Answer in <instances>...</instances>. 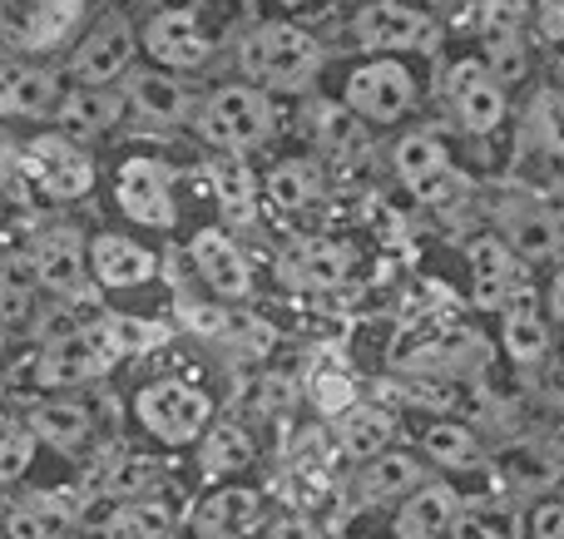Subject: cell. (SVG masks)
Here are the masks:
<instances>
[{
	"instance_id": "cell-1",
	"label": "cell",
	"mask_w": 564,
	"mask_h": 539,
	"mask_svg": "<svg viewBox=\"0 0 564 539\" xmlns=\"http://www.w3.org/2000/svg\"><path fill=\"white\" fill-rule=\"evenodd\" d=\"M154 337L159 332L149 322H124V317H99V322H89V327H69V332H59L55 342L40 352L35 386L65 392V386L99 382L105 372H115L119 356L149 346Z\"/></svg>"
},
{
	"instance_id": "cell-2",
	"label": "cell",
	"mask_w": 564,
	"mask_h": 539,
	"mask_svg": "<svg viewBox=\"0 0 564 539\" xmlns=\"http://www.w3.org/2000/svg\"><path fill=\"white\" fill-rule=\"evenodd\" d=\"M317 69H322V45L297 20H263L243 40V75L263 95H297V89H307L317 79Z\"/></svg>"
},
{
	"instance_id": "cell-3",
	"label": "cell",
	"mask_w": 564,
	"mask_h": 539,
	"mask_svg": "<svg viewBox=\"0 0 564 539\" xmlns=\"http://www.w3.org/2000/svg\"><path fill=\"white\" fill-rule=\"evenodd\" d=\"M198 134L218 148V154H248L273 134V99L248 79L218 85L214 95L198 105Z\"/></svg>"
},
{
	"instance_id": "cell-4",
	"label": "cell",
	"mask_w": 564,
	"mask_h": 539,
	"mask_svg": "<svg viewBox=\"0 0 564 539\" xmlns=\"http://www.w3.org/2000/svg\"><path fill=\"white\" fill-rule=\"evenodd\" d=\"M134 416H139V426H144L154 441L194 446L198 436L214 426V402H208V392H198V386L178 382V376H164V382L139 386Z\"/></svg>"
},
{
	"instance_id": "cell-5",
	"label": "cell",
	"mask_w": 564,
	"mask_h": 539,
	"mask_svg": "<svg viewBox=\"0 0 564 539\" xmlns=\"http://www.w3.org/2000/svg\"><path fill=\"white\" fill-rule=\"evenodd\" d=\"M416 99H421L416 75L391 55L361 59L347 75V85H341V105L357 119H367V124H401L416 109Z\"/></svg>"
},
{
	"instance_id": "cell-6",
	"label": "cell",
	"mask_w": 564,
	"mask_h": 539,
	"mask_svg": "<svg viewBox=\"0 0 564 539\" xmlns=\"http://www.w3.org/2000/svg\"><path fill=\"white\" fill-rule=\"evenodd\" d=\"M351 40H357L367 55H436L441 50V25L426 15L421 6L406 0H367L351 20Z\"/></svg>"
},
{
	"instance_id": "cell-7",
	"label": "cell",
	"mask_w": 564,
	"mask_h": 539,
	"mask_svg": "<svg viewBox=\"0 0 564 539\" xmlns=\"http://www.w3.org/2000/svg\"><path fill=\"white\" fill-rule=\"evenodd\" d=\"M391 168H397V178L411 188V198L426 204V208L451 204V198L466 188L460 174H456V164H451L446 139L421 134V129L406 134V139H397V148H391Z\"/></svg>"
},
{
	"instance_id": "cell-8",
	"label": "cell",
	"mask_w": 564,
	"mask_h": 539,
	"mask_svg": "<svg viewBox=\"0 0 564 539\" xmlns=\"http://www.w3.org/2000/svg\"><path fill=\"white\" fill-rule=\"evenodd\" d=\"M139 45H144V55L154 59V69H164V75L204 69L208 55H214L208 30L198 25V15L184 6H169V10H159V15H149V25L139 30Z\"/></svg>"
},
{
	"instance_id": "cell-9",
	"label": "cell",
	"mask_w": 564,
	"mask_h": 539,
	"mask_svg": "<svg viewBox=\"0 0 564 539\" xmlns=\"http://www.w3.org/2000/svg\"><path fill=\"white\" fill-rule=\"evenodd\" d=\"M30 273L35 287L65 297V302H85L89 297V263H85V238L75 228H50L30 248Z\"/></svg>"
},
{
	"instance_id": "cell-10",
	"label": "cell",
	"mask_w": 564,
	"mask_h": 539,
	"mask_svg": "<svg viewBox=\"0 0 564 539\" xmlns=\"http://www.w3.org/2000/svg\"><path fill=\"white\" fill-rule=\"evenodd\" d=\"M115 198L124 208V218H134L139 228H174V188H169V168L159 158H124L115 178Z\"/></svg>"
},
{
	"instance_id": "cell-11",
	"label": "cell",
	"mask_w": 564,
	"mask_h": 539,
	"mask_svg": "<svg viewBox=\"0 0 564 539\" xmlns=\"http://www.w3.org/2000/svg\"><path fill=\"white\" fill-rule=\"evenodd\" d=\"M134 50H139L134 25H129L124 15H109V20H99V25L75 45V55H69V69H75L79 85L109 89V85H115V79L129 69Z\"/></svg>"
},
{
	"instance_id": "cell-12",
	"label": "cell",
	"mask_w": 564,
	"mask_h": 539,
	"mask_svg": "<svg viewBox=\"0 0 564 539\" xmlns=\"http://www.w3.org/2000/svg\"><path fill=\"white\" fill-rule=\"evenodd\" d=\"M25 174L45 188L50 198H85L95 188V164L69 144L65 134H40L25 144Z\"/></svg>"
},
{
	"instance_id": "cell-13",
	"label": "cell",
	"mask_w": 564,
	"mask_h": 539,
	"mask_svg": "<svg viewBox=\"0 0 564 539\" xmlns=\"http://www.w3.org/2000/svg\"><path fill=\"white\" fill-rule=\"evenodd\" d=\"M446 95L466 134H490L506 119V85H496L486 59H456L446 75Z\"/></svg>"
},
{
	"instance_id": "cell-14",
	"label": "cell",
	"mask_w": 564,
	"mask_h": 539,
	"mask_svg": "<svg viewBox=\"0 0 564 539\" xmlns=\"http://www.w3.org/2000/svg\"><path fill=\"white\" fill-rule=\"evenodd\" d=\"M85 263H89V283L115 287V293H124V287H144L149 277L159 273L154 248L134 243V238H124V233L89 238V243H85Z\"/></svg>"
},
{
	"instance_id": "cell-15",
	"label": "cell",
	"mask_w": 564,
	"mask_h": 539,
	"mask_svg": "<svg viewBox=\"0 0 564 539\" xmlns=\"http://www.w3.org/2000/svg\"><path fill=\"white\" fill-rule=\"evenodd\" d=\"M525 6L530 0H490L486 6V69L496 75V85H516L525 79L530 55H525Z\"/></svg>"
},
{
	"instance_id": "cell-16",
	"label": "cell",
	"mask_w": 564,
	"mask_h": 539,
	"mask_svg": "<svg viewBox=\"0 0 564 539\" xmlns=\"http://www.w3.org/2000/svg\"><path fill=\"white\" fill-rule=\"evenodd\" d=\"M500 342H506L510 362H520V366L545 362V352H550V317H545V307H540L535 287L520 283L516 293L500 302Z\"/></svg>"
},
{
	"instance_id": "cell-17",
	"label": "cell",
	"mask_w": 564,
	"mask_h": 539,
	"mask_svg": "<svg viewBox=\"0 0 564 539\" xmlns=\"http://www.w3.org/2000/svg\"><path fill=\"white\" fill-rule=\"evenodd\" d=\"M188 257H194L198 277L214 287V297L238 302V297L253 293V267H248L243 248H238L228 233H218V228H204V233L194 238V248H188Z\"/></svg>"
},
{
	"instance_id": "cell-18",
	"label": "cell",
	"mask_w": 564,
	"mask_h": 539,
	"mask_svg": "<svg viewBox=\"0 0 564 539\" xmlns=\"http://www.w3.org/2000/svg\"><path fill=\"white\" fill-rule=\"evenodd\" d=\"M263 520V495L253 485H218L194 510L198 539H248Z\"/></svg>"
},
{
	"instance_id": "cell-19",
	"label": "cell",
	"mask_w": 564,
	"mask_h": 539,
	"mask_svg": "<svg viewBox=\"0 0 564 539\" xmlns=\"http://www.w3.org/2000/svg\"><path fill=\"white\" fill-rule=\"evenodd\" d=\"M79 15V0H0V30L15 45H55Z\"/></svg>"
},
{
	"instance_id": "cell-20",
	"label": "cell",
	"mask_w": 564,
	"mask_h": 539,
	"mask_svg": "<svg viewBox=\"0 0 564 539\" xmlns=\"http://www.w3.org/2000/svg\"><path fill=\"white\" fill-rule=\"evenodd\" d=\"M347 273H351V248L332 243V238H307V243H297L282 257V277L292 287H307V293H332V287L347 283Z\"/></svg>"
},
{
	"instance_id": "cell-21",
	"label": "cell",
	"mask_w": 564,
	"mask_h": 539,
	"mask_svg": "<svg viewBox=\"0 0 564 539\" xmlns=\"http://www.w3.org/2000/svg\"><path fill=\"white\" fill-rule=\"evenodd\" d=\"M470 277H476V302L490 307V312H500V302L525 283L516 253L506 248L500 233H480L476 243H470Z\"/></svg>"
},
{
	"instance_id": "cell-22",
	"label": "cell",
	"mask_w": 564,
	"mask_h": 539,
	"mask_svg": "<svg viewBox=\"0 0 564 539\" xmlns=\"http://www.w3.org/2000/svg\"><path fill=\"white\" fill-rule=\"evenodd\" d=\"M456 491L451 485H436L426 481L416 495L401 501V515H397V539H451L456 535Z\"/></svg>"
},
{
	"instance_id": "cell-23",
	"label": "cell",
	"mask_w": 564,
	"mask_h": 539,
	"mask_svg": "<svg viewBox=\"0 0 564 539\" xmlns=\"http://www.w3.org/2000/svg\"><path fill=\"white\" fill-rule=\"evenodd\" d=\"M426 485V471H421L416 455L406 451H381L377 461L361 465L357 475V501L361 505H391V501H406Z\"/></svg>"
},
{
	"instance_id": "cell-24",
	"label": "cell",
	"mask_w": 564,
	"mask_h": 539,
	"mask_svg": "<svg viewBox=\"0 0 564 539\" xmlns=\"http://www.w3.org/2000/svg\"><path fill=\"white\" fill-rule=\"evenodd\" d=\"M59 105V79L35 65H0V114L40 119L55 114Z\"/></svg>"
},
{
	"instance_id": "cell-25",
	"label": "cell",
	"mask_w": 564,
	"mask_h": 539,
	"mask_svg": "<svg viewBox=\"0 0 564 539\" xmlns=\"http://www.w3.org/2000/svg\"><path fill=\"white\" fill-rule=\"evenodd\" d=\"M119 114H124V95H115V89H69L65 99L55 105V119L59 129H65V139L75 144V139H95L105 134V129L119 124Z\"/></svg>"
},
{
	"instance_id": "cell-26",
	"label": "cell",
	"mask_w": 564,
	"mask_h": 539,
	"mask_svg": "<svg viewBox=\"0 0 564 539\" xmlns=\"http://www.w3.org/2000/svg\"><path fill=\"white\" fill-rule=\"evenodd\" d=\"M124 105L134 109L149 124H178L188 114V89L178 85V75H164V69H139L124 85Z\"/></svg>"
},
{
	"instance_id": "cell-27",
	"label": "cell",
	"mask_w": 564,
	"mask_h": 539,
	"mask_svg": "<svg viewBox=\"0 0 564 539\" xmlns=\"http://www.w3.org/2000/svg\"><path fill=\"white\" fill-rule=\"evenodd\" d=\"M341 455L357 465L377 461L381 451H391V441H397V416L387 411V406H351L347 416H341Z\"/></svg>"
},
{
	"instance_id": "cell-28",
	"label": "cell",
	"mask_w": 564,
	"mask_h": 539,
	"mask_svg": "<svg viewBox=\"0 0 564 539\" xmlns=\"http://www.w3.org/2000/svg\"><path fill=\"white\" fill-rule=\"evenodd\" d=\"M506 248L516 253V263H550L560 253V218L535 204L516 208L506 223Z\"/></svg>"
},
{
	"instance_id": "cell-29",
	"label": "cell",
	"mask_w": 564,
	"mask_h": 539,
	"mask_svg": "<svg viewBox=\"0 0 564 539\" xmlns=\"http://www.w3.org/2000/svg\"><path fill=\"white\" fill-rule=\"evenodd\" d=\"M208 188H214L218 208H224L234 223H243L258 204V178L243 154H218L214 164H208Z\"/></svg>"
},
{
	"instance_id": "cell-30",
	"label": "cell",
	"mask_w": 564,
	"mask_h": 539,
	"mask_svg": "<svg viewBox=\"0 0 564 539\" xmlns=\"http://www.w3.org/2000/svg\"><path fill=\"white\" fill-rule=\"evenodd\" d=\"M30 441H45L55 451H79L89 441V411L75 402H40L30 411Z\"/></svg>"
},
{
	"instance_id": "cell-31",
	"label": "cell",
	"mask_w": 564,
	"mask_h": 539,
	"mask_svg": "<svg viewBox=\"0 0 564 539\" xmlns=\"http://www.w3.org/2000/svg\"><path fill=\"white\" fill-rule=\"evenodd\" d=\"M268 198L282 208V213H307L322 198V174L312 158H278L268 168Z\"/></svg>"
},
{
	"instance_id": "cell-32",
	"label": "cell",
	"mask_w": 564,
	"mask_h": 539,
	"mask_svg": "<svg viewBox=\"0 0 564 539\" xmlns=\"http://www.w3.org/2000/svg\"><path fill=\"white\" fill-rule=\"evenodd\" d=\"M105 539H169L174 535V510L164 501H119L99 525Z\"/></svg>"
},
{
	"instance_id": "cell-33",
	"label": "cell",
	"mask_w": 564,
	"mask_h": 539,
	"mask_svg": "<svg viewBox=\"0 0 564 539\" xmlns=\"http://www.w3.org/2000/svg\"><path fill=\"white\" fill-rule=\"evenodd\" d=\"M198 465H204V475H218V481L248 471V465H253V441H248V431L243 426H228V421L208 426V431L198 436Z\"/></svg>"
},
{
	"instance_id": "cell-34",
	"label": "cell",
	"mask_w": 564,
	"mask_h": 539,
	"mask_svg": "<svg viewBox=\"0 0 564 539\" xmlns=\"http://www.w3.org/2000/svg\"><path fill=\"white\" fill-rule=\"evenodd\" d=\"M421 455L436 461V465H446V471H466V465L480 461V446H476V436H470L466 426L431 421L426 431H421Z\"/></svg>"
},
{
	"instance_id": "cell-35",
	"label": "cell",
	"mask_w": 564,
	"mask_h": 539,
	"mask_svg": "<svg viewBox=\"0 0 564 539\" xmlns=\"http://www.w3.org/2000/svg\"><path fill=\"white\" fill-rule=\"evenodd\" d=\"M35 307V273H30V257H6L0 263V322L20 327Z\"/></svg>"
},
{
	"instance_id": "cell-36",
	"label": "cell",
	"mask_w": 564,
	"mask_h": 539,
	"mask_svg": "<svg viewBox=\"0 0 564 539\" xmlns=\"http://www.w3.org/2000/svg\"><path fill=\"white\" fill-rule=\"evenodd\" d=\"M164 485V471L149 455H124L115 471L105 475V491L119 495V501H154V491Z\"/></svg>"
},
{
	"instance_id": "cell-37",
	"label": "cell",
	"mask_w": 564,
	"mask_h": 539,
	"mask_svg": "<svg viewBox=\"0 0 564 539\" xmlns=\"http://www.w3.org/2000/svg\"><path fill=\"white\" fill-rule=\"evenodd\" d=\"M307 396L322 416H347L351 406H357V386H351V376L337 372V366H317L307 382Z\"/></svg>"
},
{
	"instance_id": "cell-38",
	"label": "cell",
	"mask_w": 564,
	"mask_h": 539,
	"mask_svg": "<svg viewBox=\"0 0 564 539\" xmlns=\"http://www.w3.org/2000/svg\"><path fill=\"white\" fill-rule=\"evenodd\" d=\"M30 461H35V441H30V431H0V491L15 485L20 475L30 471Z\"/></svg>"
},
{
	"instance_id": "cell-39",
	"label": "cell",
	"mask_w": 564,
	"mask_h": 539,
	"mask_svg": "<svg viewBox=\"0 0 564 539\" xmlns=\"http://www.w3.org/2000/svg\"><path fill=\"white\" fill-rule=\"evenodd\" d=\"M530 539H564V501H545L530 515Z\"/></svg>"
},
{
	"instance_id": "cell-40",
	"label": "cell",
	"mask_w": 564,
	"mask_h": 539,
	"mask_svg": "<svg viewBox=\"0 0 564 539\" xmlns=\"http://www.w3.org/2000/svg\"><path fill=\"white\" fill-rule=\"evenodd\" d=\"M545 144L564 154V99H545Z\"/></svg>"
},
{
	"instance_id": "cell-41",
	"label": "cell",
	"mask_w": 564,
	"mask_h": 539,
	"mask_svg": "<svg viewBox=\"0 0 564 539\" xmlns=\"http://www.w3.org/2000/svg\"><path fill=\"white\" fill-rule=\"evenodd\" d=\"M545 317L564 322V263L555 267V277H550V287H545Z\"/></svg>"
},
{
	"instance_id": "cell-42",
	"label": "cell",
	"mask_w": 564,
	"mask_h": 539,
	"mask_svg": "<svg viewBox=\"0 0 564 539\" xmlns=\"http://www.w3.org/2000/svg\"><path fill=\"white\" fill-rule=\"evenodd\" d=\"M456 539H510V535L496 530V520H456Z\"/></svg>"
},
{
	"instance_id": "cell-43",
	"label": "cell",
	"mask_w": 564,
	"mask_h": 539,
	"mask_svg": "<svg viewBox=\"0 0 564 539\" xmlns=\"http://www.w3.org/2000/svg\"><path fill=\"white\" fill-rule=\"evenodd\" d=\"M278 539H312L307 535V525H302V520H288V525H282V535Z\"/></svg>"
},
{
	"instance_id": "cell-44",
	"label": "cell",
	"mask_w": 564,
	"mask_h": 539,
	"mask_svg": "<svg viewBox=\"0 0 564 539\" xmlns=\"http://www.w3.org/2000/svg\"><path fill=\"white\" fill-rule=\"evenodd\" d=\"M282 6H302V0H282Z\"/></svg>"
},
{
	"instance_id": "cell-45",
	"label": "cell",
	"mask_w": 564,
	"mask_h": 539,
	"mask_svg": "<svg viewBox=\"0 0 564 539\" xmlns=\"http://www.w3.org/2000/svg\"><path fill=\"white\" fill-rule=\"evenodd\" d=\"M560 218H564V194H560Z\"/></svg>"
},
{
	"instance_id": "cell-46",
	"label": "cell",
	"mask_w": 564,
	"mask_h": 539,
	"mask_svg": "<svg viewBox=\"0 0 564 539\" xmlns=\"http://www.w3.org/2000/svg\"><path fill=\"white\" fill-rule=\"evenodd\" d=\"M560 15H564V0H560Z\"/></svg>"
}]
</instances>
